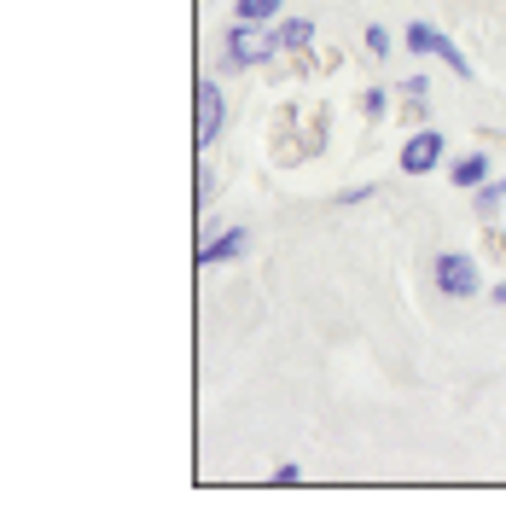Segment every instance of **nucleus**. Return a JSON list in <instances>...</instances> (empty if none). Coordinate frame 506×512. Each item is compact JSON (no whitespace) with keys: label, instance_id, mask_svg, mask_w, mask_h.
Segmentation results:
<instances>
[{"label":"nucleus","instance_id":"dca6fc26","mask_svg":"<svg viewBox=\"0 0 506 512\" xmlns=\"http://www.w3.org/2000/svg\"><path fill=\"white\" fill-rule=\"evenodd\" d=\"M192 198H198V204H210V198H216V175H210V169H198V192H192Z\"/></svg>","mask_w":506,"mask_h":512},{"label":"nucleus","instance_id":"f8f14e48","mask_svg":"<svg viewBox=\"0 0 506 512\" xmlns=\"http://www.w3.org/2000/svg\"><path fill=\"white\" fill-rule=\"evenodd\" d=\"M437 24H425V18H413L408 30H402V47H408V53H419V59H431V47H437Z\"/></svg>","mask_w":506,"mask_h":512},{"label":"nucleus","instance_id":"39448f33","mask_svg":"<svg viewBox=\"0 0 506 512\" xmlns=\"http://www.w3.org/2000/svg\"><path fill=\"white\" fill-rule=\"evenodd\" d=\"M251 245H256V233L245 222H233V227L210 233V239L198 245V268H233V262H245V256H251Z\"/></svg>","mask_w":506,"mask_h":512},{"label":"nucleus","instance_id":"4468645a","mask_svg":"<svg viewBox=\"0 0 506 512\" xmlns=\"http://www.w3.org/2000/svg\"><path fill=\"white\" fill-rule=\"evenodd\" d=\"M268 483H274V489H297V483H303V466H297V460H280V466L268 472Z\"/></svg>","mask_w":506,"mask_h":512},{"label":"nucleus","instance_id":"f3484780","mask_svg":"<svg viewBox=\"0 0 506 512\" xmlns=\"http://www.w3.org/2000/svg\"><path fill=\"white\" fill-rule=\"evenodd\" d=\"M373 192H379V187H344V192H338V204H344V210H349V204H367Z\"/></svg>","mask_w":506,"mask_h":512},{"label":"nucleus","instance_id":"423d86ee","mask_svg":"<svg viewBox=\"0 0 506 512\" xmlns=\"http://www.w3.org/2000/svg\"><path fill=\"white\" fill-rule=\"evenodd\" d=\"M268 47H274V59H280V53H291V59L315 53V18H280V24L268 30Z\"/></svg>","mask_w":506,"mask_h":512},{"label":"nucleus","instance_id":"6e6552de","mask_svg":"<svg viewBox=\"0 0 506 512\" xmlns=\"http://www.w3.org/2000/svg\"><path fill=\"white\" fill-rule=\"evenodd\" d=\"M233 18L239 24H256V30H274L285 18V0H233Z\"/></svg>","mask_w":506,"mask_h":512},{"label":"nucleus","instance_id":"9d476101","mask_svg":"<svg viewBox=\"0 0 506 512\" xmlns=\"http://www.w3.org/2000/svg\"><path fill=\"white\" fill-rule=\"evenodd\" d=\"M501 204H506V175H489V181L472 192V210L483 216V222H495V216H501Z\"/></svg>","mask_w":506,"mask_h":512},{"label":"nucleus","instance_id":"ddd939ff","mask_svg":"<svg viewBox=\"0 0 506 512\" xmlns=\"http://www.w3.org/2000/svg\"><path fill=\"white\" fill-rule=\"evenodd\" d=\"M390 88H367V94H361V117H367V123H384V117H390Z\"/></svg>","mask_w":506,"mask_h":512},{"label":"nucleus","instance_id":"0eeeda50","mask_svg":"<svg viewBox=\"0 0 506 512\" xmlns=\"http://www.w3.org/2000/svg\"><path fill=\"white\" fill-rule=\"evenodd\" d=\"M448 181L460 192H477L489 181V146H472V152H460V158H448Z\"/></svg>","mask_w":506,"mask_h":512},{"label":"nucleus","instance_id":"7ed1b4c3","mask_svg":"<svg viewBox=\"0 0 506 512\" xmlns=\"http://www.w3.org/2000/svg\"><path fill=\"white\" fill-rule=\"evenodd\" d=\"M431 274H437V286H443V297H477L483 291V268H477V256L466 251H437V262H431Z\"/></svg>","mask_w":506,"mask_h":512},{"label":"nucleus","instance_id":"f257e3e1","mask_svg":"<svg viewBox=\"0 0 506 512\" xmlns=\"http://www.w3.org/2000/svg\"><path fill=\"white\" fill-rule=\"evenodd\" d=\"M396 163H402V175H408V181H425V175H437V169L448 163V140H443V128H437V123H419V128L408 134V140H402Z\"/></svg>","mask_w":506,"mask_h":512},{"label":"nucleus","instance_id":"20e7f679","mask_svg":"<svg viewBox=\"0 0 506 512\" xmlns=\"http://www.w3.org/2000/svg\"><path fill=\"white\" fill-rule=\"evenodd\" d=\"M274 59V47H268V30H256V24H227V41H222V64L227 70H251V64H268Z\"/></svg>","mask_w":506,"mask_h":512},{"label":"nucleus","instance_id":"9b49d317","mask_svg":"<svg viewBox=\"0 0 506 512\" xmlns=\"http://www.w3.org/2000/svg\"><path fill=\"white\" fill-rule=\"evenodd\" d=\"M431 59H443L448 70L460 76V82H472V76H477V70H472V59H466V53L454 47V35H437V47H431Z\"/></svg>","mask_w":506,"mask_h":512},{"label":"nucleus","instance_id":"1a4fd4ad","mask_svg":"<svg viewBox=\"0 0 506 512\" xmlns=\"http://www.w3.org/2000/svg\"><path fill=\"white\" fill-rule=\"evenodd\" d=\"M396 94H402V105H408V111H413V123H425V111H431V82H425L419 70H413V76H402V82H396Z\"/></svg>","mask_w":506,"mask_h":512},{"label":"nucleus","instance_id":"f03ea898","mask_svg":"<svg viewBox=\"0 0 506 512\" xmlns=\"http://www.w3.org/2000/svg\"><path fill=\"white\" fill-rule=\"evenodd\" d=\"M222 128H227V94H222V82H198L192 88V146L198 152H210L216 140H222Z\"/></svg>","mask_w":506,"mask_h":512},{"label":"nucleus","instance_id":"a211bd4d","mask_svg":"<svg viewBox=\"0 0 506 512\" xmlns=\"http://www.w3.org/2000/svg\"><path fill=\"white\" fill-rule=\"evenodd\" d=\"M489 297H495V303L506 309V280H495V286H489Z\"/></svg>","mask_w":506,"mask_h":512},{"label":"nucleus","instance_id":"2eb2a0df","mask_svg":"<svg viewBox=\"0 0 506 512\" xmlns=\"http://www.w3.org/2000/svg\"><path fill=\"white\" fill-rule=\"evenodd\" d=\"M367 53L373 59H390V30L384 24H367Z\"/></svg>","mask_w":506,"mask_h":512}]
</instances>
